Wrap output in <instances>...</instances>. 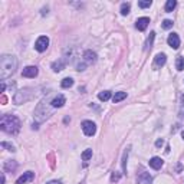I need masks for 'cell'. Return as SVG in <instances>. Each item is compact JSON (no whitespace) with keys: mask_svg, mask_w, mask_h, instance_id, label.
<instances>
[{"mask_svg":"<svg viewBox=\"0 0 184 184\" xmlns=\"http://www.w3.org/2000/svg\"><path fill=\"white\" fill-rule=\"evenodd\" d=\"M17 68V61L14 56L12 55H3L2 58H0V79L4 81L6 78L14 73Z\"/></svg>","mask_w":184,"mask_h":184,"instance_id":"obj_1","label":"cell"},{"mask_svg":"<svg viewBox=\"0 0 184 184\" xmlns=\"http://www.w3.org/2000/svg\"><path fill=\"white\" fill-rule=\"evenodd\" d=\"M0 128L7 134H16L17 131L20 130V121H19V118H17L16 115L6 114V115L2 116Z\"/></svg>","mask_w":184,"mask_h":184,"instance_id":"obj_2","label":"cell"},{"mask_svg":"<svg viewBox=\"0 0 184 184\" xmlns=\"http://www.w3.org/2000/svg\"><path fill=\"white\" fill-rule=\"evenodd\" d=\"M49 46V38L48 36H41V38H38V41H36V43H35V49L38 52H45L46 49H48Z\"/></svg>","mask_w":184,"mask_h":184,"instance_id":"obj_3","label":"cell"},{"mask_svg":"<svg viewBox=\"0 0 184 184\" xmlns=\"http://www.w3.org/2000/svg\"><path fill=\"white\" fill-rule=\"evenodd\" d=\"M82 131H84L85 135L92 137L94 134L96 133V127H95V124L92 122V121H84V122H82Z\"/></svg>","mask_w":184,"mask_h":184,"instance_id":"obj_4","label":"cell"},{"mask_svg":"<svg viewBox=\"0 0 184 184\" xmlns=\"http://www.w3.org/2000/svg\"><path fill=\"white\" fill-rule=\"evenodd\" d=\"M22 75L24 78H35V76L38 75V68L36 66H26L23 69V72H22Z\"/></svg>","mask_w":184,"mask_h":184,"instance_id":"obj_5","label":"cell"},{"mask_svg":"<svg viewBox=\"0 0 184 184\" xmlns=\"http://www.w3.org/2000/svg\"><path fill=\"white\" fill-rule=\"evenodd\" d=\"M167 42L173 49H178V46H180V38H178L177 33H171L170 36H168Z\"/></svg>","mask_w":184,"mask_h":184,"instance_id":"obj_6","label":"cell"},{"mask_svg":"<svg viewBox=\"0 0 184 184\" xmlns=\"http://www.w3.org/2000/svg\"><path fill=\"white\" fill-rule=\"evenodd\" d=\"M66 102V99L63 95H58V96H55L53 99H52V102H51V106L52 108H61V106H63V104Z\"/></svg>","mask_w":184,"mask_h":184,"instance_id":"obj_7","label":"cell"},{"mask_svg":"<svg viewBox=\"0 0 184 184\" xmlns=\"http://www.w3.org/2000/svg\"><path fill=\"white\" fill-rule=\"evenodd\" d=\"M33 178H35V174L32 173V171H27V173H24L23 176H20V177L17 178L16 184H24V183H27V181H32Z\"/></svg>","mask_w":184,"mask_h":184,"instance_id":"obj_8","label":"cell"},{"mask_svg":"<svg viewBox=\"0 0 184 184\" xmlns=\"http://www.w3.org/2000/svg\"><path fill=\"white\" fill-rule=\"evenodd\" d=\"M148 23H150V19H148V17H140V19L135 22V26L138 30H145Z\"/></svg>","mask_w":184,"mask_h":184,"instance_id":"obj_9","label":"cell"},{"mask_svg":"<svg viewBox=\"0 0 184 184\" xmlns=\"http://www.w3.org/2000/svg\"><path fill=\"white\" fill-rule=\"evenodd\" d=\"M163 164L164 163H163V160H161L160 157H153L150 160V165L154 168V170H160V168L163 167Z\"/></svg>","mask_w":184,"mask_h":184,"instance_id":"obj_10","label":"cell"},{"mask_svg":"<svg viewBox=\"0 0 184 184\" xmlns=\"http://www.w3.org/2000/svg\"><path fill=\"white\" fill-rule=\"evenodd\" d=\"M165 62H167V56L164 53H158L157 56H155V61H154V63H155V66H164L165 65Z\"/></svg>","mask_w":184,"mask_h":184,"instance_id":"obj_11","label":"cell"},{"mask_svg":"<svg viewBox=\"0 0 184 184\" xmlns=\"http://www.w3.org/2000/svg\"><path fill=\"white\" fill-rule=\"evenodd\" d=\"M65 61H63V59H59V61H55L53 63H52V69H53L55 72H61L62 69L65 68Z\"/></svg>","mask_w":184,"mask_h":184,"instance_id":"obj_12","label":"cell"},{"mask_svg":"<svg viewBox=\"0 0 184 184\" xmlns=\"http://www.w3.org/2000/svg\"><path fill=\"white\" fill-rule=\"evenodd\" d=\"M84 56H85V61L88 62V63H92V62H95V61H96V55L92 51H86Z\"/></svg>","mask_w":184,"mask_h":184,"instance_id":"obj_13","label":"cell"},{"mask_svg":"<svg viewBox=\"0 0 184 184\" xmlns=\"http://www.w3.org/2000/svg\"><path fill=\"white\" fill-rule=\"evenodd\" d=\"M125 98H127V92H116L115 95L112 96V101H114V104H118L119 101H122Z\"/></svg>","mask_w":184,"mask_h":184,"instance_id":"obj_14","label":"cell"},{"mask_svg":"<svg viewBox=\"0 0 184 184\" xmlns=\"http://www.w3.org/2000/svg\"><path fill=\"white\" fill-rule=\"evenodd\" d=\"M154 38H155V32H151V33H150V38L147 39V42H145V51L151 49V46H153V42H154Z\"/></svg>","mask_w":184,"mask_h":184,"instance_id":"obj_15","label":"cell"},{"mask_svg":"<svg viewBox=\"0 0 184 184\" xmlns=\"http://www.w3.org/2000/svg\"><path fill=\"white\" fill-rule=\"evenodd\" d=\"M98 98L101 99V101H104V102H105V101H108V99L111 98V92H109V91L99 92V94H98Z\"/></svg>","mask_w":184,"mask_h":184,"instance_id":"obj_16","label":"cell"},{"mask_svg":"<svg viewBox=\"0 0 184 184\" xmlns=\"http://www.w3.org/2000/svg\"><path fill=\"white\" fill-rule=\"evenodd\" d=\"M176 6H177V2H176V0H168L167 4H165V12H168V13L173 12Z\"/></svg>","mask_w":184,"mask_h":184,"instance_id":"obj_17","label":"cell"},{"mask_svg":"<svg viewBox=\"0 0 184 184\" xmlns=\"http://www.w3.org/2000/svg\"><path fill=\"white\" fill-rule=\"evenodd\" d=\"M72 85H73V79H72V78H65L63 81L61 82L62 88H71Z\"/></svg>","mask_w":184,"mask_h":184,"instance_id":"obj_18","label":"cell"},{"mask_svg":"<svg viewBox=\"0 0 184 184\" xmlns=\"http://www.w3.org/2000/svg\"><path fill=\"white\" fill-rule=\"evenodd\" d=\"M176 68H177V71H183L184 69V58H177V61H176Z\"/></svg>","mask_w":184,"mask_h":184,"instance_id":"obj_19","label":"cell"},{"mask_svg":"<svg viewBox=\"0 0 184 184\" xmlns=\"http://www.w3.org/2000/svg\"><path fill=\"white\" fill-rule=\"evenodd\" d=\"M128 13H130V3H122L121 4V14L127 16Z\"/></svg>","mask_w":184,"mask_h":184,"instance_id":"obj_20","label":"cell"},{"mask_svg":"<svg viewBox=\"0 0 184 184\" xmlns=\"http://www.w3.org/2000/svg\"><path fill=\"white\" fill-rule=\"evenodd\" d=\"M91 157H92V150H85L82 153V160L84 161H88Z\"/></svg>","mask_w":184,"mask_h":184,"instance_id":"obj_21","label":"cell"},{"mask_svg":"<svg viewBox=\"0 0 184 184\" xmlns=\"http://www.w3.org/2000/svg\"><path fill=\"white\" fill-rule=\"evenodd\" d=\"M163 27L164 29H170V27H173V20H164L163 22Z\"/></svg>","mask_w":184,"mask_h":184,"instance_id":"obj_22","label":"cell"},{"mask_svg":"<svg viewBox=\"0 0 184 184\" xmlns=\"http://www.w3.org/2000/svg\"><path fill=\"white\" fill-rule=\"evenodd\" d=\"M138 6L143 7V9H145V7H150L151 6V2H150V0H147V2H138Z\"/></svg>","mask_w":184,"mask_h":184,"instance_id":"obj_23","label":"cell"},{"mask_svg":"<svg viewBox=\"0 0 184 184\" xmlns=\"http://www.w3.org/2000/svg\"><path fill=\"white\" fill-rule=\"evenodd\" d=\"M2 147H3V148H9V151H14V147L9 143H4V141L2 143Z\"/></svg>","mask_w":184,"mask_h":184,"instance_id":"obj_24","label":"cell"},{"mask_svg":"<svg viewBox=\"0 0 184 184\" xmlns=\"http://www.w3.org/2000/svg\"><path fill=\"white\" fill-rule=\"evenodd\" d=\"M181 116L184 118V95L181 96Z\"/></svg>","mask_w":184,"mask_h":184,"instance_id":"obj_25","label":"cell"},{"mask_svg":"<svg viewBox=\"0 0 184 184\" xmlns=\"http://www.w3.org/2000/svg\"><path fill=\"white\" fill-rule=\"evenodd\" d=\"M119 180V174H116V171L112 174V177H111V181H118Z\"/></svg>","mask_w":184,"mask_h":184,"instance_id":"obj_26","label":"cell"},{"mask_svg":"<svg viewBox=\"0 0 184 184\" xmlns=\"http://www.w3.org/2000/svg\"><path fill=\"white\" fill-rule=\"evenodd\" d=\"M163 144H164V141H163V140H157V143H155V145H157V147H161V145H163Z\"/></svg>","mask_w":184,"mask_h":184,"instance_id":"obj_27","label":"cell"},{"mask_svg":"<svg viewBox=\"0 0 184 184\" xmlns=\"http://www.w3.org/2000/svg\"><path fill=\"white\" fill-rule=\"evenodd\" d=\"M48 184H62L61 181H58V180H53V181H49Z\"/></svg>","mask_w":184,"mask_h":184,"instance_id":"obj_28","label":"cell"},{"mask_svg":"<svg viewBox=\"0 0 184 184\" xmlns=\"http://www.w3.org/2000/svg\"><path fill=\"white\" fill-rule=\"evenodd\" d=\"M4 89H6V85H4V82H2V92H4Z\"/></svg>","mask_w":184,"mask_h":184,"instance_id":"obj_29","label":"cell"},{"mask_svg":"<svg viewBox=\"0 0 184 184\" xmlns=\"http://www.w3.org/2000/svg\"><path fill=\"white\" fill-rule=\"evenodd\" d=\"M181 137H183V140H184V131H183V133H181Z\"/></svg>","mask_w":184,"mask_h":184,"instance_id":"obj_30","label":"cell"}]
</instances>
